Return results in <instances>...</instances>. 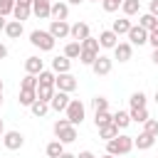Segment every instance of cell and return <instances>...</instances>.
<instances>
[{"mask_svg": "<svg viewBox=\"0 0 158 158\" xmlns=\"http://www.w3.org/2000/svg\"><path fill=\"white\" fill-rule=\"evenodd\" d=\"M86 37H91V30H89L86 22H74L69 27V40L72 42H84Z\"/></svg>", "mask_w": 158, "mask_h": 158, "instance_id": "30bf717a", "label": "cell"}, {"mask_svg": "<svg viewBox=\"0 0 158 158\" xmlns=\"http://www.w3.org/2000/svg\"><path fill=\"white\" fill-rule=\"evenodd\" d=\"M79 52H81L79 42H67L64 44V57L67 59H79Z\"/></svg>", "mask_w": 158, "mask_h": 158, "instance_id": "4dcf8cb0", "label": "cell"}, {"mask_svg": "<svg viewBox=\"0 0 158 158\" xmlns=\"http://www.w3.org/2000/svg\"><path fill=\"white\" fill-rule=\"evenodd\" d=\"M54 72H49V69H42L40 74H37V84H47V86H54Z\"/></svg>", "mask_w": 158, "mask_h": 158, "instance_id": "e575fe53", "label": "cell"}, {"mask_svg": "<svg viewBox=\"0 0 158 158\" xmlns=\"http://www.w3.org/2000/svg\"><path fill=\"white\" fill-rule=\"evenodd\" d=\"M10 40H17V37H22V32H25V25L22 22H17V20H7V25H5V30H2Z\"/></svg>", "mask_w": 158, "mask_h": 158, "instance_id": "e0dca14e", "label": "cell"}, {"mask_svg": "<svg viewBox=\"0 0 158 158\" xmlns=\"http://www.w3.org/2000/svg\"><path fill=\"white\" fill-rule=\"evenodd\" d=\"M111 118H114V114H111V111H99V114H94V123H96V128H101V126H109V123H114Z\"/></svg>", "mask_w": 158, "mask_h": 158, "instance_id": "f546056e", "label": "cell"}, {"mask_svg": "<svg viewBox=\"0 0 158 158\" xmlns=\"http://www.w3.org/2000/svg\"><path fill=\"white\" fill-rule=\"evenodd\" d=\"M64 114H67V121H69L72 126H79V123L84 121V116H86V109H84V104H81L79 99H72Z\"/></svg>", "mask_w": 158, "mask_h": 158, "instance_id": "5b68a950", "label": "cell"}, {"mask_svg": "<svg viewBox=\"0 0 158 158\" xmlns=\"http://www.w3.org/2000/svg\"><path fill=\"white\" fill-rule=\"evenodd\" d=\"M128 116H131V121H136V123H146V121L151 118V116H148V109H131Z\"/></svg>", "mask_w": 158, "mask_h": 158, "instance_id": "d6a6232c", "label": "cell"}, {"mask_svg": "<svg viewBox=\"0 0 158 158\" xmlns=\"http://www.w3.org/2000/svg\"><path fill=\"white\" fill-rule=\"evenodd\" d=\"M96 158H116V156H109V153H104V156H96Z\"/></svg>", "mask_w": 158, "mask_h": 158, "instance_id": "f5cc1de1", "label": "cell"}, {"mask_svg": "<svg viewBox=\"0 0 158 158\" xmlns=\"http://www.w3.org/2000/svg\"><path fill=\"white\" fill-rule=\"evenodd\" d=\"M133 151V136H126V133H118L116 138L106 141V153L109 156H128Z\"/></svg>", "mask_w": 158, "mask_h": 158, "instance_id": "6da1fadb", "label": "cell"}, {"mask_svg": "<svg viewBox=\"0 0 158 158\" xmlns=\"http://www.w3.org/2000/svg\"><path fill=\"white\" fill-rule=\"evenodd\" d=\"M30 42H32V47H37L40 52H52L54 44H57V40H54L47 30H32V32H30Z\"/></svg>", "mask_w": 158, "mask_h": 158, "instance_id": "277c9868", "label": "cell"}, {"mask_svg": "<svg viewBox=\"0 0 158 158\" xmlns=\"http://www.w3.org/2000/svg\"><path fill=\"white\" fill-rule=\"evenodd\" d=\"M114 57H116L118 62H128V59L133 57V47H131L128 42H118V44L114 47Z\"/></svg>", "mask_w": 158, "mask_h": 158, "instance_id": "2e32d148", "label": "cell"}, {"mask_svg": "<svg viewBox=\"0 0 158 158\" xmlns=\"http://www.w3.org/2000/svg\"><path fill=\"white\" fill-rule=\"evenodd\" d=\"M2 133H5V123H2V118H0V138H2Z\"/></svg>", "mask_w": 158, "mask_h": 158, "instance_id": "681fc988", "label": "cell"}, {"mask_svg": "<svg viewBox=\"0 0 158 158\" xmlns=\"http://www.w3.org/2000/svg\"><path fill=\"white\" fill-rule=\"evenodd\" d=\"M54 91H57L54 86H47V84H37V99H40V101H47V104H49V99L54 96Z\"/></svg>", "mask_w": 158, "mask_h": 158, "instance_id": "4316f807", "label": "cell"}, {"mask_svg": "<svg viewBox=\"0 0 158 158\" xmlns=\"http://www.w3.org/2000/svg\"><path fill=\"white\" fill-rule=\"evenodd\" d=\"M153 99H156V104H158V89H156V96H153Z\"/></svg>", "mask_w": 158, "mask_h": 158, "instance_id": "db71d44e", "label": "cell"}, {"mask_svg": "<svg viewBox=\"0 0 158 158\" xmlns=\"http://www.w3.org/2000/svg\"><path fill=\"white\" fill-rule=\"evenodd\" d=\"M15 2H22V5H32V0H15Z\"/></svg>", "mask_w": 158, "mask_h": 158, "instance_id": "816d5d0a", "label": "cell"}, {"mask_svg": "<svg viewBox=\"0 0 158 158\" xmlns=\"http://www.w3.org/2000/svg\"><path fill=\"white\" fill-rule=\"evenodd\" d=\"M79 2H84V0H67V5H79Z\"/></svg>", "mask_w": 158, "mask_h": 158, "instance_id": "c3c4849f", "label": "cell"}, {"mask_svg": "<svg viewBox=\"0 0 158 158\" xmlns=\"http://www.w3.org/2000/svg\"><path fill=\"white\" fill-rule=\"evenodd\" d=\"M151 62L158 67V49H153V54H151Z\"/></svg>", "mask_w": 158, "mask_h": 158, "instance_id": "f6af8a7d", "label": "cell"}, {"mask_svg": "<svg viewBox=\"0 0 158 158\" xmlns=\"http://www.w3.org/2000/svg\"><path fill=\"white\" fill-rule=\"evenodd\" d=\"M156 22H158V20H156L151 12H143V15H138V27H143L146 32H151V30L156 27Z\"/></svg>", "mask_w": 158, "mask_h": 158, "instance_id": "484cf974", "label": "cell"}, {"mask_svg": "<svg viewBox=\"0 0 158 158\" xmlns=\"http://www.w3.org/2000/svg\"><path fill=\"white\" fill-rule=\"evenodd\" d=\"M69 27H72V25H69L67 20H52L47 32H49L54 40H67V37H69Z\"/></svg>", "mask_w": 158, "mask_h": 158, "instance_id": "9c48e42d", "label": "cell"}, {"mask_svg": "<svg viewBox=\"0 0 158 158\" xmlns=\"http://www.w3.org/2000/svg\"><path fill=\"white\" fill-rule=\"evenodd\" d=\"M91 109H94V114L109 111V99H106V96H94V99H91Z\"/></svg>", "mask_w": 158, "mask_h": 158, "instance_id": "d590c367", "label": "cell"}, {"mask_svg": "<svg viewBox=\"0 0 158 158\" xmlns=\"http://www.w3.org/2000/svg\"><path fill=\"white\" fill-rule=\"evenodd\" d=\"M69 101H72V99H69V94H64V91H54V96L49 99V109H52V111H57V114H59V111H67Z\"/></svg>", "mask_w": 158, "mask_h": 158, "instance_id": "7c38bea8", "label": "cell"}, {"mask_svg": "<svg viewBox=\"0 0 158 158\" xmlns=\"http://www.w3.org/2000/svg\"><path fill=\"white\" fill-rule=\"evenodd\" d=\"M17 101H20V106H27V109H30V106L37 101V91H35V89H20Z\"/></svg>", "mask_w": 158, "mask_h": 158, "instance_id": "44dd1931", "label": "cell"}, {"mask_svg": "<svg viewBox=\"0 0 158 158\" xmlns=\"http://www.w3.org/2000/svg\"><path fill=\"white\" fill-rule=\"evenodd\" d=\"M49 17H52V20H67V17H69V5H67V2H62V0L52 2Z\"/></svg>", "mask_w": 158, "mask_h": 158, "instance_id": "9a60e30c", "label": "cell"}, {"mask_svg": "<svg viewBox=\"0 0 158 158\" xmlns=\"http://www.w3.org/2000/svg\"><path fill=\"white\" fill-rule=\"evenodd\" d=\"M77 86H79V81H77V77H74L72 72H67V74H57V77H54V89H57V91L72 94Z\"/></svg>", "mask_w": 158, "mask_h": 158, "instance_id": "8992f818", "label": "cell"}, {"mask_svg": "<svg viewBox=\"0 0 158 158\" xmlns=\"http://www.w3.org/2000/svg\"><path fill=\"white\" fill-rule=\"evenodd\" d=\"M148 44H151L153 49H158V30H151V32H148Z\"/></svg>", "mask_w": 158, "mask_h": 158, "instance_id": "60d3db41", "label": "cell"}, {"mask_svg": "<svg viewBox=\"0 0 158 158\" xmlns=\"http://www.w3.org/2000/svg\"><path fill=\"white\" fill-rule=\"evenodd\" d=\"M79 47H81V52H79V62L81 64H86V67H91L94 64V59L99 57V40L96 37H86L84 42H79Z\"/></svg>", "mask_w": 158, "mask_h": 158, "instance_id": "7a4b0ae2", "label": "cell"}, {"mask_svg": "<svg viewBox=\"0 0 158 158\" xmlns=\"http://www.w3.org/2000/svg\"><path fill=\"white\" fill-rule=\"evenodd\" d=\"M96 40H99V47H101V49H114V47L118 44V35H114L111 30H101Z\"/></svg>", "mask_w": 158, "mask_h": 158, "instance_id": "4fadbf2b", "label": "cell"}, {"mask_svg": "<svg viewBox=\"0 0 158 158\" xmlns=\"http://www.w3.org/2000/svg\"><path fill=\"white\" fill-rule=\"evenodd\" d=\"M143 131H146L148 136H153V138H158V118H148V121L143 123Z\"/></svg>", "mask_w": 158, "mask_h": 158, "instance_id": "74e56055", "label": "cell"}, {"mask_svg": "<svg viewBox=\"0 0 158 158\" xmlns=\"http://www.w3.org/2000/svg\"><path fill=\"white\" fill-rule=\"evenodd\" d=\"M52 10V0H32V15L40 20H47Z\"/></svg>", "mask_w": 158, "mask_h": 158, "instance_id": "5bb4252c", "label": "cell"}, {"mask_svg": "<svg viewBox=\"0 0 158 158\" xmlns=\"http://www.w3.org/2000/svg\"><path fill=\"white\" fill-rule=\"evenodd\" d=\"M153 143H156V138L148 136L146 131H141V133L133 138V148H138V151H148V148H153Z\"/></svg>", "mask_w": 158, "mask_h": 158, "instance_id": "ffe728a7", "label": "cell"}, {"mask_svg": "<svg viewBox=\"0 0 158 158\" xmlns=\"http://www.w3.org/2000/svg\"><path fill=\"white\" fill-rule=\"evenodd\" d=\"M69 69H72V59H67L64 54H59V57L52 59V72L54 74H67Z\"/></svg>", "mask_w": 158, "mask_h": 158, "instance_id": "d6986e66", "label": "cell"}, {"mask_svg": "<svg viewBox=\"0 0 158 158\" xmlns=\"http://www.w3.org/2000/svg\"><path fill=\"white\" fill-rule=\"evenodd\" d=\"M54 136H57V141L59 143H74L77 141V126H72L67 118H59V121H54Z\"/></svg>", "mask_w": 158, "mask_h": 158, "instance_id": "3957f363", "label": "cell"}, {"mask_svg": "<svg viewBox=\"0 0 158 158\" xmlns=\"http://www.w3.org/2000/svg\"><path fill=\"white\" fill-rule=\"evenodd\" d=\"M116 136H118V128H116L114 123L99 128V138H104V141H111V138H116Z\"/></svg>", "mask_w": 158, "mask_h": 158, "instance_id": "836d02e7", "label": "cell"}, {"mask_svg": "<svg viewBox=\"0 0 158 158\" xmlns=\"http://www.w3.org/2000/svg\"><path fill=\"white\" fill-rule=\"evenodd\" d=\"M44 153H47V158H59V156L64 153V143H59V141L54 138V141H49V143H47Z\"/></svg>", "mask_w": 158, "mask_h": 158, "instance_id": "d4e9b609", "label": "cell"}, {"mask_svg": "<svg viewBox=\"0 0 158 158\" xmlns=\"http://www.w3.org/2000/svg\"><path fill=\"white\" fill-rule=\"evenodd\" d=\"M5 57H7V47L0 42V59H5Z\"/></svg>", "mask_w": 158, "mask_h": 158, "instance_id": "ee69618b", "label": "cell"}, {"mask_svg": "<svg viewBox=\"0 0 158 158\" xmlns=\"http://www.w3.org/2000/svg\"><path fill=\"white\" fill-rule=\"evenodd\" d=\"M89 2H99V0H89Z\"/></svg>", "mask_w": 158, "mask_h": 158, "instance_id": "11a10c76", "label": "cell"}, {"mask_svg": "<svg viewBox=\"0 0 158 158\" xmlns=\"http://www.w3.org/2000/svg\"><path fill=\"white\" fill-rule=\"evenodd\" d=\"M2 146H5L7 151H20V148L25 146V136H22L20 131H5V133H2Z\"/></svg>", "mask_w": 158, "mask_h": 158, "instance_id": "ba28073f", "label": "cell"}, {"mask_svg": "<svg viewBox=\"0 0 158 158\" xmlns=\"http://www.w3.org/2000/svg\"><path fill=\"white\" fill-rule=\"evenodd\" d=\"M20 89H35L37 91V77L35 74H25L20 79Z\"/></svg>", "mask_w": 158, "mask_h": 158, "instance_id": "8d00e7d4", "label": "cell"}, {"mask_svg": "<svg viewBox=\"0 0 158 158\" xmlns=\"http://www.w3.org/2000/svg\"><path fill=\"white\" fill-rule=\"evenodd\" d=\"M128 44L133 47V44H148V32L143 30V27H138V25H131V30H128Z\"/></svg>", "mask_w": 158, "mask_h": 158, "instance_id": "8fae6325", "label": "cell"}, {"mask_svg": "<svg viewBox=\"0 0 158 158\" xmlns=\"http://www.w3.org/2000/svg\"><path fill=\"white\" fill-rule=\"evenodd\" d=\"M121 158H128V156H121Z\"/></svg>", "mask_w": 158, "mask_h": 158, "instance_id": "9f6ffc18", "label": "cell"}, {"mask_svg": "<svg viewBox=\"0 0 158 158\" xmlns=\"http://www.w3.org/2000/svg\"><path fill=\"white\" fill-rule=\"evenodd\" d=\"M128 30H131V20H128V17H118V20H114V27H111L114 35H128Z\"/></svg>", "mask_w": 158, "mask_h": 158, "instance_id": "cb8c5ba5", "label": "cell"}, {"mask_svg": "<svg viewBox=\"0 0 158 158\" xmlns=\"http://www.w3.org/2000/svg\"><path fill=\"white\" fill-rule=\"evenodd\" d=\"M2 91H5V86H2V79H0V104H2Z\"/></svg>", "mask_w": 158, "mask_h": 158, "instance_id": "f907efd6", "label": "cell"}, {"mask_svg": "<svg viewBox=\"0 0 158 158\" xmlns=\"http://www.w3.org/2000/svg\"><path fill=\"white\" fill-rule=\"evenodd\" d=\"M5 25H7V20H5L2 15H0V30H5Z\"/></svg>", "mask_w": 158, "mask_h": 158, "instance_id": "7dc6e473", "label": "cell"}, {"mask_svg": "<svg viewBox=\"0 0 158 158\" xmlns=\"http://www.w3.org/2000/svg\"><path fill=\"white\" fill-rule=\"evenodd\" d=\"M77 158H96L91 151H81V153H77Z\"/></svg>", "mask_w": 158, "mask_h": 158, "instance_id": "7bdbcfd3", "label": "cell"}, {"mask_svg": "<svg viewBox=\"0 0 158 158\" xmlns=\"http://www.w3.org/2000/svg\"><path fill=\"white\" fill-rule=\"evenodd\" d=\"M128 104H131V109H146V94L143 91H133Z\"/></svg>", "mask_w": 158, "mask_h": 158, "instance_id": "1f68e13d", "label": "cell"}, {"mask_svg": "<svg viewBox=\"0 0 158 158\" xmlns=\"http://www.w3.org/2000/svg\"><path fill=\"white\" fill-rule=\"evenodd\" d=\"M30 111H32V116H35V118H42V116H47V111H49V104L37 99V101L30 106Z\"/></svg>", "mask_w": 158, "mask_h": 158, "instance_id": "83f0119b", "label": "cell"}, {"mask_svg": "<svg viewBox=\"0 0 158 158\" xmlns=\"http://www.w3.org/2000/svg\"><path fill=\"white\" fill-rule=\"evenodd\" d=\"M111 121H114V126H116V128L121 131V128H126V126L131 123V116H128V111H116Z\"/></svg>", "mask_w": 158, "mask_h": 158, "instance_id": "f1b7e54d", "label": "cell"}, {"mask_svg": "<svg viewBox=\"0 0 158 158\" xmlns=\"http://www.w3.org/2000/svg\"><path fill=\"white\" fill-rule=\"evenodd\" d=\"M12 10H15V0H0V15L2 17L12 15Z\"/></svg>", "mask_w": 158, "mask_h": 158, "instance_id": "f35d334b", "label": "cell"}, {"mask_svg": "<svg viewBox=\"0 0 158 158\" xmlns=\"http://www.w3.org/2000/svg\"><path fill=\"white\" fill-rule=\"evenodd\" d=\"M148 12L158 20V0H151V2H148Z\"/></svg>", "mask_w": 158, "mask_h": 158, "instance_id": "b9f144b4", "label": "cell"}, {"mask_svg": "<svg viewBox=\"0 0 158 158\" xmlns=\"http://www.w3.org/2000/svg\"><path fill=\"white\" fill-rule=\"evenodd\" d=\"M32 15V5H22V2H15V10H12V17L17 22H25L27 17Z\"/></svg>", "mask_w": 158, "mask_h": 158, "instance_id": "7402d4cb", "label": "cell"}, {"mask_svg": "<svg viewBox=\"0 0 158 158\" xmlns=\"http://www.w3.org/2000/svg\"><path fill=\"white\" fill-rule=\"evenodd\" d=\"M111 69H114V59L106 57V54H99L94 59V64H91V72L96 77H106V74H111Z\"/></svg>", "mask_w": 158, "mask_h": 158, "instance_id": "52a82bcc", "label": "cell"}, {"mask_svg": "<svg viewBox=\"0 0 158 158\" xmlns=\"http://www.w3.org/2000/svg\"><path fill=\"white\" fill-rule=\"evenodd\" d=\"M121 2L123 0H101V7H104V12H116L121 7Z\"/></svg>", "mask_w": 158, "mask_h": 158, "instance_id": "ab89813d", "label": "cell"}, {"mask_svg": "<svg viewBox=\"0 0 158 158\" xmlns=\"http://www.w3.org/2000/svg\"><path fill=\"white\" fill-rule=\"evenodd\" d=\"M121 12H123L126 17L138 15V12H141V0H123V2H121Z\"/></svg>", "mask_w": 158, "mask_h": 158, "instance_id": "603a6c76", "label": "cell"}, {"mask_svg": "<svg viewBox=\"0 0 158 158\" xmlns=\"http://www.w3.org/2000/svg\"><path fill=\"white\" fill-rule=\"evenodd\" d=\"M59 158H77V156H74V153H69V151H64V153H62Z\"/></svg>", "mask_w": 158, "mask_h": 158, "instance_id": "bcb514c9", "label": "cell"}, {"mask_svg": "<svg viewBox=\"0 0 158 158\" xmlns=\"http://www.w3.org/2000/svg\"><path fill=\"white\" fill-rule=\"evenodd\" d=\"M42 69H44V62H42L37 54H32V57L25 59V72H27V74H35V77H37Z\"/></svg>", "mask_w": 158, "mask_h": 158, "instance_id": "ac0fdd59", "label": "cell"}]
</instances>
